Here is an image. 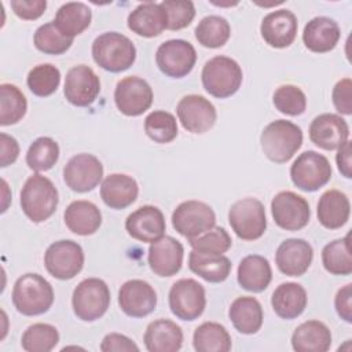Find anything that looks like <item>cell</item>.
I'll list each match as a JSON object with an SVG mask.
<instances>
[{
    "mask_svg": "<svg viewBox=\"0 0 352 352\" xmlns=\"http://www.w3.org/2000/svg\"><path fill=\"white\" fill-rule=\"evenodd\" d=\"M155 62L165 76L182 78L194 69L197 52L191 43L182 38H173L160 44L155 52Z\"/></svg>",
    "mask_w": 352,
    "mask_h": 352,
    "instance_id": "cell-12",
    "label": "cell"
},
{
    "mask_svg": "<svg viewBox=\"0 0 352 352\" xmlns=\"http://www.w3.org/2000/svg\"><path fill=\"white\" fill-rule=\"evenodd\" d=\"M231 261L224 254L191 250L188 254V268L210 283L224 282L231 272Z\"/></svg>",
    "mask_w": 352,
    "mask_h": 352,
    "instance_id": "cell-33",
    "label": "cell"
},
{
    "mask_svg": "<svg viewBox=\"0 0 352 352\" xmlns=\"http://www.w3.org/2000/svg\"><path fill=\"white\" fill-rule=\"evenodd\" d=\"M59 342V333L48 323H34L29 326L21 338V345L28 352H50Z\"/></svg>",
    "mask_w": 352,
    "mask_h": 352,
    "instance_id": "cell-41",
    "label": "cell"
},
{
    "mask_svg": "<svg viewBox=\"0 0 352 352\" xmlns=\"http://www.w3.org/2000/svg\"><path fill=\"white\" fill-rule=\"evenodd\" d=\"M143 341L148 352H176L182 348L183 331L169 319H157L146 327Z\"/></svg>",
    "mask_w": 352,
    "mask_h": 352,
    "instance_id": "cell-27",
    "label": "cell"
},
{
    "mask_svg": "<svg viewBox=\"0 0 352 352\" xmlns=\"http://www.w3.org/2000/svg\"><path fill=\"white\" fill-rule=\"evenodd\" d=\"M58 190L54 183L38 173L30 176L21 190V208L33 223L50 219L58 206Z\"/></svg>",
    "mask_w": 352,
    "mask_h": 352,
    "instance_id": "cell-4",
    "label": "cell"
},
{
    "mask_svg": "<svg viewBox=\"0 0 352 352\" xmlns=\"http://www.w3.org/2000/svg\"><path fill=\"white\" fill-rule=\"evenodd\" d=\"M144 132L155 143H170L177 136L176 118L165 110H154L144 118Z\"/></svg>",
    "mask_w": 352,
    "mask_h": 352,
    "instance_id": "cell-42",
    "label": "cell"
},
{
    "mask_svg": "<svg viewBox=\"0 0 352 352\" xmlns=\"http://www.w3.org/2000/svg\"><path fill=\"white\" fill-rule=\"evenodd\" d=\"M118 305L131 318H144L157 307L154 287L142 279H131L122 283L118 290Z\"/></svg>",
    "mask_w": 352,
    "mask_h": 352,
    "instance_id": "cell-18",
    "label": "cell"
},
{
    "mask_svg": "<svg viewBox=\"0 0 352 352\" xmlns=\"http://www.w3.org/2000/svg\"><path fill=\"white\" fill-rule=\"evenodd\" d=\"M168 25L166 12L161 4L154 1H146L139 4L128 15V28L133 33L142 37H155L160 36Z\"/></svg>",
    "mask_w": 352,
    "mask_h": 352,
    "instance_id": "cell-24",
    "label": "cell"
},
{
    "mask_svg": "<svg viewBox=\"0 0 352 352\" xmlns=\"http://www.w3.org/2000/svg\"><path fill=\"white\" fill-rule=\"evenodd\" d=\"M26 82L33 95L45 98L58 89L60 84V72L51 63H41L29 72Z\"/></svg>",
    "mask_w": 352,
    "mask_h": 352,
    "instance_id": "cell-43",
    "label": "cell"
},
{
    "mask_svg": "<svg viewBox=\"0 0 352 352\" xmlns=\"http://www.w3.org/2000/svg\"><path fill=\"white\" fill-rule=\"evenodd\" d=\"M297 18L286 8L267 14L260 26L263 40L272 48H286L293 44L297 36Z\"/></svg>",
    "mask_w": 352,
    "mask_h": 352,
    "instance_id": "cell-21",
    "label": "cell"
},
{
    "mask_svg": "<svg viewBox=\"0 0 352 352\" xmlns=\"http://www.w3.org/2000/svg\"><path fill=\"white\" fill-rule=\"evenodd\" d=\"M264 155L276 164L287 162L302 144V131L287 120L270 122L260 136Z\"/></svg>",
    "mask_w": 352,
    "mask_h": 352,
    "instance_id": "cell-3",
    "label": "cell"
},
{
    "mask_svg": "<svg viewBox=\"0 0 352 352\" xmlns=\"http://www.w3.org/2000/svg\"><path fill=\"white\" fill-rule=\"evenodd\" d=\"M166 224L162 212L153 205H144L132 212L125 220L128 234L140 242H154L164 236Z\"/></svg>",
    "mask_w": 352,
    "mask_h": 352,
    "instance_id": "cell-23",
    "label": "cell"
},
{
    "mask_svg": "<svg viewBox=\"0 0 352 352\" xmlns=\"http://www.w3.org/2000/svg\"><path fill=\"white\" fill-rule=\"evenodd\" d=\"M205 91L219 99L232 96L241 87L243 73L236 60L217 55L209 59L201 73Z\"/></svg>",
    "mask_w": 352,
    "mask_h": 352,
    "instance_id": "cell-5",
    "label": "cell"
},
{
    "mask_svg": "<svg viewBox=\"0 0 352 352\" xmlns=\"http://www.w3.org/2000/svg\"><path fill=\"white\" fill-rule=\"evenodd\" d=\"M188 242L194 250L216 254L226 253L232 245L231 236L223 227H213L197 238L188 239Z\"/></svg>",
    "mask_w": 352,
    "mask_h": 352,
    "instance_id": "cell-46",
    "label": "cell"
},
{
    "mask_svg": "<svg viewBox=\"0 0 352 352\" xmlns=\"http://www.w3.org/2000/svg\"><path fill=\"white\" fill-rule=\"evenodd\" d=\"M331 173L329 160L314 150L301 153L290 166L293 184L307 192H314L326 186L331 179Z\"/></svg>",
    "mask_w": 352,
    "mask_h": 352,
    "instance_id": "cell-7",
    "label": "cell"
},
{
    "mask_svg": "<svg viewBox=\"0 0 352 352\" xmlns=\"http://www.w3.org/2000/svg\"><path fill=\"white\" fill-rule=\"evenodd\" d=\"M91 19L92 12L87 4L80 1H70L59 7L54 23L62 34L74 38L91 25Z\"/></svg>",
    "mask_w": 352,
    "mask_h": 352,
    "instance_id": "cell-35",
    "label": "cell"
},
{
    "mask_svg": "<svg viewBox=\"0 0 352 352\" xmlns=\"http://www.w3.org/2000/svg\"><path fill=\"white\" fill-rule=\"evenodd\" d=\"M182 126L191 133H205L216 122L217 113L212 102L202 95H186L176 106Z\"/></svg>",
    "mask_w": 352,
    "mask_h": 352,
    "instance_id": "cell-15",
    "label": "cell"
},
{
    "mask_svg": "<svg viewBox=\"0 0 352 352\" xmlns=\"http://www.w3.org/2000/svg\"><path fill=\"white\" fill-rule=\"evenodd\" d=\"M318 220L327 230L341 228L349 219L351 204L340 190L324 191L318 202Z\"/></svg>",
    "mask_w": 352,
    "mask_h": 352,
    "instance_id": "cell-29",
    "label": "cell"
},
{
    "mask_svg": "<svg viewBox=\"0 0 352 352\" xmlns=\"http://www.w3.org/2000/svg\"><path fill=\"white\" fill-rule=\"evenodd\" d=\"M228 318L242 334H254L263 324V308L257 298L242 296L235 298L228 309Z\"/></svg>",
    "mask_w": 352,
    "mask_h": 352,
    "instance_id": "cell-34",
    "label": "cell"
},
{
    "mask_svg": "<svg viewBox=\"0 0 352 352\" xmlns=\"http://www.w3.org/2000/svg\"><path fill=\"white\" fill-rule=\"evenodd\" d=\"M139 194V186L132 176L111 173L100 186V198L111 209H125L132 205Z\"/></svg>",
    "mask_w": 352,
    "mask_h": 352,
    "instance_id": "cell-25",
    "label": "cell"
},
{
    "mask_svg": "<svg viewBox=\"0 0 352 352\" xmlns=\"http://www.w3.org/2000/svg\"><path fill=\"white\" fill-rule=\"evenodd\" d=\"M160 4L166 12V29L169 30H180L187 28L195 16V7L190 0H165Z\"/></svg>",
    "mask_w": 352,
    "mask_h": 352,
    "instance_id": "cell-47",
    "label": "cell"
},
{
    "mask_svg": "<svg viewBox=\"0 0 352 352\" xmlns=\"http://www.w3.org/2000/svg\"><path fill=\"white\" fill-rule=\"evenodd\" d=\"M59 158V146L58 143L48 138H37L26 153V164L34 172H44L51 169Z\"/></svg>",
    "mask_w": 352,
    "mask_h": 352,
    "instance_id": "cell-40",
    "label": "cell"
},
{
    "mask_svg": "<svg viewBox=\"0 0 352 352\" xmlns=\"http://www.w3.org/2000/svg\"><path fill=\"white\" fill-rule=\"evenodd\" d=\"M74 315L84 322H94L102 318L110 305V290L104 280L87 278L81 280L72 297Z\"/></svg>",
    "mask_w": 352,
    "mask_h": 352,
    "instance_id": "cell-6",
    "label": "cell"
},
{
    "mask_svg": "<svg viewBox=\"0 0 352 352\" xmlns=\"http://www.w3.org/2000/svg\"><path fill=\"white\" fill-rule=\"evenodd\" d=\"M194 33L201 45L206 48H220L228 41L231 28L226 18L209 15L199 21Z\"/></svg>",
    "mask_w": 352,
    "mask_h": 352,
    "instance_id": "cell-38",
    "label": "cell"
},
{
    "mask_svg": "<svg viewBox=\"0 0 352 352\" xmlns=\"http://www.w3.org/2000/svg\"><path fill=\"white\" fill-rule=\"evenodd\" d=\"M314 258L312 246L300 238H289L283 241L275 253L278 270L287 276L304 275Z\"/></svg>",
    "mask_w": 352,
    "mask_h": 352,
    "instance_id": "cell-22",
    "label": "cell"
},
{
    "mask_svg": "<svg viewBox=\"0 0 352 352\" xmlns=\"http://www.w3.org/2000/svg\"><path fill=\"white\" fill-rule=\"evenodd\" d=\"M28 110V102L22 91L14 84L0 85V125L19 122Z\"/></svg>",
    "mask_w": 352,
    "mask_h": 352,
    "instance_id": "cell-37",
    "label": "cell"
},
{
    "mask_svg": "<svg viewBox=\"0 0 352 352\" xmlns=\"http://www.w3.org/2000/svg\"><path fill=\"white\" fill-rule=\"evenodd\" d=\"M206 307L204 286L191 278L176 280L169 290V308L182 320H195Z\"/></svg>",
    "mask_w": 352,
    "mask_h": 352,
    "instance_id": "cell-11",
    "label": "cell"
},
{
    "mask_svg": "<svg viewBox=\"0 0 352 352\" xmlns=\"http://www.w3.org/2000/svg\"><path fill=\"white\" fill-rule=\"evenodd\" d=\"M192 345L197 352H228L231 337L223 324L204 322L192 334Z\"/></svg>",
    "mask_w": 352,
    "mask_h": 352,
    "instance_id": "cell-36",
    "label": "cell"
},
{
    "mask_svg": "<svg viewBox=\"0 0 352 352\" xmlns=\"http://www.w3.org/2000/svg\"><path fill=\"white\" fill-rule=\"evenodd\" d=\"M336 162L341 175L346 179L352 177V165H351V142L346 140L340 148L336 155Z\"/></svg>",
    "mask_w": 352,
    "mask_h": 352,
    "instance_id": "cell-53",
    "label": "cell"
},
{
    "mask_svg": "<svg viewBox=\"0 0 352 352\" xmlns=\"http://www.w3.org/2000/svg\"><path fill=\"white\" fill-rule=\"evenodd\" d=\"M322 263L333 275H349L352 272L349 235L327 243L322 250Z\"/></svg>",
    "mask_w": 352,
    "mask_h": 352,
    "instance_id": "cell-39",
    "label": "cell"
},
{
    "mask_svg": "<svg viewBox=\"0 0 352 352\" xmlns=\"http://www.w3.org/2000/svg\"><path fill=\"white\" fill-rule=\"evenodd\" d=\"M100 92V80L87 65L73 66L65 77L63 94L69 103L87 107L95 102Z\"/></svg>",
    "mask_w": 352,
    "mask_h": 352,
    "instance_id": "cell-17",
    "label": "cell"
},
{
    "mask_svg": "<svg viewBox=\"0 0 352 352\" xmlns=\"http://www.w3.org/2000/svg\"><path fill=\"white\" fill-rule=\"evenodd\" d=\"M103 177V165L92 154L81 153L72 157L63 168L66 186L76 192L92 191Z\"/></svg>",
    "mask_w": 352,
    "mask_h": 352,
    "instance_id": "cell-16",
    "label": "cell"
},
{
    "mask_svg": "<svg viewBox=\"0 0 352 352\" xmlns=\"http://www.w3.org/2000/svg\"><path fill=\"white\" fill-rule=\"evenodd\" d=\"M44 265L54 278L60 280L72 279L80 274L84 267L82 248L72 239L56 241L47 248Z\"/></svg>",
    "mask_w": 352,
    "mask_h": 352,
    "instance_id": "cell-9",
    "label": "cell"
},
{
    "mask_svg": "<svg viewBox=\"0 0 352 352\" xmlns=\"http://www.w3.org/2000/svg\"><path fill=\"white\" fill-rule=\"evenodd\" d=\"M292 346L297 352H326L331 346V331L319 320H307L296 327Z\"/></svg>",
    "mask_w": 352,
    "mask_h": 352,
    "instance_id": "cell-32",
    "label": "cell"
},
{
    "mask_svg": "<svg viewBox=\"0 0 352 352\" xmlns=\"http://www.w3.org/2000/svg\"><path fill=\"white\" fill-rule=\"evenodd\" d=\"M114 102L124 116L138 117L150 109L153 89L146 80L138 76H129L117 82Z\"/></svg>",
    "mask_w": 352,
    "mask_h": 352,
    "instance_id": "cell-14",
    "label": "cell"
},
{
    "mask_svg": "<svg viewBox=\"0 0 352 352\" xmlns=\"http://www.w3.org/2000/svg\"><path fill=\"white\" fill-rule=\"evenodd\" d=\"M92 58L103 70L120 73L133 65L136 48L126 36L117 32H106L94 40Z\"/></svg>",
    "mask_w": 352,
    "mask_h": 352,
    "instance_id": "cell-2",
    "label": "cell"
},
{
    "mask_svg": "<svg viewBox=\"0 0 352 352\" xmlns=\"http://www.w3.org/2000/svg\"><path fill=\"white\" fill-rule=\"evenodd\" d=\"M349 138L346 121L337 114L324 113L315 117L309 125V139L319 148L331 151L340 148Z\"/></svg>",
    "mask_w": 352,
    "mask_h": 352,
    "instance_id": "cell-20",
    "label": "cell"
},
{
    "mask_svg": "<svg viewBox=\"0 0 352 352\" xmlns=\"http://www.w3.org/2000/svg\"><path fill=\"white\" fill-rule=\"evenodd\" d=\"M271 213L275 224L286 231L304 228L311 217L308 201L293 191L278 192L271 201Z\"/></svg>",
    "mask_w": 352,
    "mask_h": 352,
    "instance_id": "cell-13",
    "label": "cell"
},
{
    "mask_svg": "<svg viewBox=\"0 0 352 352\" xmlns=\"http://www.w3.org/2000/svg\"><path fill=\"white\" fill-rule=\"evenodd\" d=\"M331 99L336 110L340 114L351 116L352 114V81L351 78L340 80L331 92Z\"/></svg>",
    "mask_w": 352,
    "mask_h": 352,
    "instance_id": "cell-48",
    "label": "cell"
},
{
    "mask_svg": "<svg viewBox=\"0 0 352 352\" xmlns=\"http://www.w3.org/2000/svg\"><path fill=\"white\" fill-rule=\"evenodd\" d=\"M216 224V214L213 209L197 199H190L179 204L172 213L173 228L187 239L209 231Z\"/></svg>",
    "mask_w": 352,
    "mask_h": 352,
    "instance_id": "cell-10",
    "label": "cell"
},
{
    "mask_svg": "<svg viewBox=\"0 0 352 352\" xmlns=\"http://www.w3.org/2000/svg\"><path fill=\"white\" fill-rule=\"evenodd\" d=\"M340 36V26L334 19L315 16L305 25L302 41L309 51L323 54L331 51L337 45Z\"/></svg>",
    "mask_w": 352,
    "mask_h": 352,
    "instance_id": "cell-26",
    "label": "cell"
},
{
    "mask_svg": "<svg viewBox=\"0 0 352 352\" xmlns=\"http://www.w3.org/2000/svg\"><path fill=\"white\" fill-rule=\"evenodd\" d=\"M102 352H131L139 351V346L126 336L120 333H109L103 337L100 344Z\"/></svg>",
    "mask_w": 352,
    "mask_h": 352,
    "instance_id": "cell-50",
    "label": "cell"
},
{
    "mask_svg": "<svg viewBox=\"0 0 352 352\" xmlns=\"http://www.w3.org/2000/svg\"><path fill=\"white\" fill-rule=\"evenodd\" d=\"M34 47L48 55L65 54L73 44V38L66 37L59 32L54 22L41 25L33 37Z\"/></svg>",
    "mask_w": 352,
    "mask_h": 352,
    "instance_id": "cell-44",
    "label": "cell"
},
{
    "mask_svg": "<svg viewBox=\"0 0 352 352\" xmlns=\"http://www.w3.org/2000/svg\"><path fill=\"white\" fill-rule=\"evenodd\" d=\"M54 302L51 283L38 274L19 276L12 287V304L25 316H36L47 312Z\"/></svg>",
    "mask_w": 352,
    "mask_h": 352,
    "instance_id": "cell-1",
    "label": "cell"
},
{
    "mask_svg": "<svg viewBox=\"0 0 352 352\" xmlns=\"http://www.w3.org/2000/svg\"><path fill=\"white\" fill-rule=\"evenodd\" d=\"M0 153H1V155H0V166L1 168H6V166L14 164L19 155L18 142L12 136H10L4 132L0 133Z\"/></svg>",
    "mask_w": 352,
    "mask_h": 352,
    "instance_id": "cell-52",
    "label": "cell"
},
{
    "mask_svg": "<svg viewBox=\"0 0 352 352\" xmlns=\"http://www.w3.org/2000/svg\"><path fill=\"white\" fill-rule=\"evenodd\" d=\"M271 305L279 318L296 319L307 307V292L296 282L280 283L272 293Z\"/></svg>",
    "mask_w": 352,
    "mask_h": 352,
    "instance_id": "cell-31",
    "label": "cell"
},
{
    "mask_svg": "<svg viewBox=\"0 0 352 352\" xmlns=\"http://www.w3.org/2000/svg\"><path fill=\"white\" fill-rule=\"evenodd\" d=\"M228 223L238 238L243 241L258 239L267 228L263 202L250 197L234 202L228 212Z\"/></svg>",
    "mask_w": 352,
    "mask_h": 352,
    "instance_id": "cell-8",
    "label": "cell"
},
{
    "mask_svg": "<svg viewBox=\"0 0 352 352\" xmlns=\"http://www.w3.org/2000/svg\"><path fill=\"white\" fill-rule=\"evenodd\" d=\"M274 106L276 110L286 116H300L307 109L305 94L296 85L286 84L276 88L272 96Z\"/></svg>",
    "mask_w": 352,
    "mask_h": 352,
    "instance_id": "cell-45",
    "label": "cell"
},
{
    "mask_svg": "<svg viewBox=\"0 0 352 352\" xmlns=\"http://www.w3.org/2000/svg\"><path fill=\"white\" fill-rule=\"evenodd\" d=\"M334 305L338 316L346 323L352 322V285L342 286L334 298Z\"/></svg>",
    "mask_w": 352,
    "mask_h": 352,
    "instance_id": "cell-51",
    "label": "cell"
},
{
    "mask_svg": "<svg viewBox=\"0 0 352 352\" xmlns=\"http://www.w3.org/2000/svg\"><path fill=\"white\" fill-rule=\"evenodd\" d=\"M10 4L14 14L25 21L40 18L47 8L45 0H12Z\"/></svg>",
    "mask_w": 352,
    "mask_h": 352,
    "instance_id": "cell-49",
    "label": "cell"
},
{
    "mask_svg": "<svg viewBox=\"0 0 352 352\" xmlns=\"http://www.w3.org/2000/svg\"><path fill=\"white\" fill-rule=\"evenodd\" d=\"M184 249L183 245L173 236L164 235L160 239L151 242L148 248V265L151 271L158 276L176 275L183 264Z\"/></svg>",
    "mask_w": 352,
    "mask_h": 352,
    "instance_id": "cell-19",
    "label": "cell"
},
{
    "mask_svg": "<svg viewBox=\"0 0 352 352\" xmlns=\"http://www.w3.org/2000/svg\"><path fill=\"white\" fill-rule=\"evenodd\" d=\"M236 278L242 289L252 293H260L271 283L272 270L265 257L249 254L241 260Z\"/></svg>",
    "mask_w": 352,
    "mask_h": 352,
    "instance_id": "cell-30",
    "label": "cell"
},
{
    "mask_svg": "<svg viewBox=\"0 0 352 352\" xmlns=\"http://www.w3.org/2000/svg\"><path fill=\"white\" fill-rule=\"evenodd\" d=\"M66 227L81 236L95 234L102 224V213L99 208L85 199L73 201L63 213Z\"/></svg>",
    "mask_w": 352,
    "mask_h": 352,
    "instance_id": "cell-28",
    "label": "cell"
}]
</instances>
